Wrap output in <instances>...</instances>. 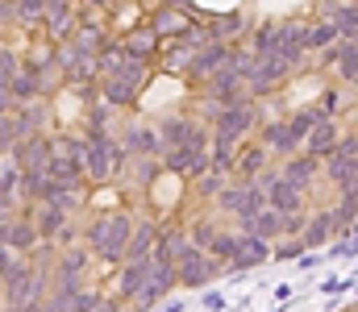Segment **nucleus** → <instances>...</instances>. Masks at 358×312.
Segmentation results:
<instances>
[{
	"instance_id": "nucleus-20",
	"label": "nucleus",
	"mask_w": 358,
	"mask_h": 312,
	"mask_svg": "<svg viewBox=\"0 0 358 312\" xmlns=\"http://www.w3.org/2000/svg\"><path fill=\"white\" fill-rule=\"evenodd\" d=\"M221 59H225L221 50H213V54H200V59H196V75H208V71H213Z\"/></svg>"
},
{
	"instance_id": "nucleus-25",
	"label": "nucleus",
	"mask_w": 358,
	"mask_h": 312,
	"mask_svg": "<svg viewBox=\"0 0 358 312\" xmlns=\"http://www.w3.org/2000/svg\"><path fill=\"white\" fill-rule=\"evenodd\" d=\"M50 21H55V25H59V21H67V8H63V4H55V8H50Z\"/></svg>"
},
{
	"instance_id": "nucleus-16",
	"label": "nucleus",
	"mask_w": 358,
	"mask_h": 312,
	"mask_svg": "<svg viewBox=\"0 0 358 312\" xmlns=\"http://www.w3.org/2000/svg\"><path fill=\"white\" fill-rule=\"evenodd\" d=\"M208 250H213L217 258H234V250H238V237H234V233H217Z\"/></svg>"
},
{
	"instance_id": "nucleus-10",
	"label": "nucleus",
	"mask_w": 358,
	"mask_h": 312,
	"mask_svg": "<svg viewBox=\"0 0 358 312\" xmlns=\"http://www.w3.org/2000/svg\"><path fill=\"white\" fill-rule=\"evenodd\" d=\"M246 229H250V237H259V242H263V237L283 233V216H279V212H271V208H263V212H259V216H255Z\"/></svg>"
},
{
	"instance_id": "nucleus-11",
	"label": "nucleus",
	"mask_w": 358,
	"mask_h": 312,
	"mask_svg": "<svg viewBox=\"0 0 358 312\" xmlns=\"http://www.w3.org/2000/svg\"><path fill=\"white\" fill-rule=\"evenodd\" d=\"M313 175H317V158H296V163L287 167V175H283V184H292V188L300 192L304 184H313Z\"/></svg>"
},
{
	"instance_id": "nucleus-1",
	"label": "nucleus",
	"mask_w": 358,
	"mask_h": 312,
	"mask_svg": "<svg viewBox=\"0 0 358 312\" xmlns=\"http://www.w3.org/2000/svg\"><path fill=\"white\" fill-rule=\"evenodd\" d=\"M129 233H134V225L117 212V216H108V221H96V225H92V246H96V254H104V258H121V254H125Z\"/></svg>"
},
{
	"instance_id": "nucleus-2",
	"label": "nucleus",
	"mask_w": 358,
	"mask_h": 312,
	"mask_svg": "<svg viewBox=\"0 0 358 312\" xmlns=\"http://www.w3.org/2000/svg\"><path fill=\"white\" fill-rule=\"evenodd\" d=\"M355 150H358V142L355 138H346V142L329 154V179L342 184L346 192H355Z\"/></svg>"
},
{
	"instance_id": "nucleus-8",
	"label": "nucleus",
	"mask_w": 358,
	"mask_h": 312,
	"mask_svg": "<svg viewBox=\"0 0 358 312\" xmlns=\"http://www.w3.org/2000/svg\"><path fill=\"white\" fill-rule=\"evenodd\" d=\"M150 246H155V225H142V229H134V233H129L125 254H129L134 262H146V258H150Z\"/></svg>"
},
{
	"instance_id": "nucleus-6",
	"label": "nucleus",
	"mask_w": 358,
	"mask_h": 312,
	"mask_svg": "<svg viewBox=\"0 0 358 312\" xmlns=\"http://www.w3.org/2000/svg\"><path fill=\"white\" fill-rule=\"evenodd\" d=\"M263 258H267V242L242 233V237H238V250H234V267L246 271V267H255V262H263Z\"/></svg>"
},
{
	"instance_id": "nucleus-4",
	"label": "nucleus",
	"mask_w": 358,
	"mask_h": 312,
	"mask_svg": "<svg viewBox=\"0 0 358 312\" xmlns=\"http://www.w3.org/2000/svg\"><path fill=\"white\" fill-rule=\"evenodd\" d=\"M271 200V212H279V216H296V208H300V192L292 188V184H283V179H275L267 175V196Z\"/></svg>"
},
{
	"instance_id": "nucleus-26",
	"label": "nucleus",
	"mask_w": 358,
	"mask_h": 312,
	"mask_svg": "<svg viewBox=\"0 0 358 312\" xmlns=\"http://www.w3.org/2000/svg\"><path fill=\"white\" fill-rule=\"evenodd\" d=\"M92 312H113V304H96Z\"/></svg>"
},
{
	"instance_id": "nucleus-5",
	"label": "nucleus",
	"mask_w": 358,
	"mask_h": 312,
	"mask_svg": "<svg viewBox=\"0 0 358 312\" xmlns=\"http://www.w3.org/2000/svg\"><path fill=\"white\" fill-rule=\"evenodd\" d=\"M250 129V108L246 104H234V108H225L221 112V125H217V142H234L238 133H246Z\"/></svg>"
},
{
	"instance_id": "nucleus-13",
	"label": "nucleus",
	"mask_w": 358,
	"mask_h": 312,
	"mask_svg": "<svg viewBox=\"0 0 358 312\" xmlns=\"http://www.w3.org/2000/svg\"><path fill=\"white\" fill-rule=\"evenodd\" d=\"M263 142H267L271 150H279V154H292L300 142L292 138V129L287 125H267V133H263Z\"/></svg>"
},
{
	"instance_id": "nucleus-3",
	"label": "nucleus",
	"mask_w": 358,
	"mask_h": 312,
	"mask_svg": "<svg viewBox=\"0 0 358 312\" xmlns=\"http://www.w3.org/2000/svg\"><path fill=\"white\" fill-rule=\"evenodd\" d=\"M179 262H183V283H204V279H213V275L221 271V262H217V258H204L196 246H187V250L179 254Z\"/></svg>"
},
{
	"instance_id": "nucleus-9",
	"label": "nucleus",
	"mask_w": 358,
	"mask_h": 312,
	"mask_svg": "<svg viewBox=\"0 0 358 312\" xmlns=\"http://www.w3.org/2000/svg\"><path fill=\"white\" fill-rule=\"evenodd\" d=\"M88 171L96 175V179H104L108 171H113V146L104 142V138H96L88 146Z\"/></svg>"
},
{
	"instance_id": "nucleus-17",
	"label": "nucleus",
	"mask_w": 358,
	"mask_h": 312,
	"mask_svg": "<svg viewBox=\"0 0 358 312\" xmlns=\"http://www.w3.org/2000/svg\"><path fill=\"white\" fill-rule=\"evenodd\" d=\"M50 171H55V179L71 184V179H80V171H84V167H80V163H67V158H59V163H55Z\"/></svg>"
},
{
	"instance_id": "nucleus-18",
	"label": "nucleus",
	"mask_w": 358,
	"mask_h": 312,
	"mask_svg": "<svg viewBox=\"0 0 358 312\" xmlns=\"http://www.w3.org/2000/svg\"><path fill=\"white\" fill-rule=\"evenodd\" d=\"M334 34H338V29H334V25H317V29H313V34H304V38H300V42H304V46H325V42H329V38H334Z\"/></svg>"
},
{
	"instance_id": "nucleus-22",
	"label": "nucleus",
	"mask_w": 358,
	"mask_h": 312,
	"mask_svg": "<svg viewBox=\"0 0 358 312\" xmlns=\"http://www.w3.org/2000/svg\"><path fill=\"white\" fill-rule=\"evenodd\" d=\"M338 254L355 258V229H346V233H342V242H338Z\"/></svg>"
},
{
	"instance_id": "nucleus-21",
	"label": "nucleus",
	"mask_w": 358,
	"mask_h": 312,
	"mask_svg": "<svg viewBox=\"0 0 358 312\" xmlns=\"http://www.w3.org/2000/svg\"><path fill=\"white\" fill-rule=\"evenodd\" d=\"M129 96H134V88H129V84H121V80H113V84H108V101H129Z\"/></svg>"
},
{
	"instance_id": "nucleus-7",
	"label": "nucleus",
	"mask_w": 358,
	"mask_h": 312,
	"mask_svg": "<svg viewBox=\"0 0 358 312\" xmlns=\"http://www.w3.org/2000/svg\"><path fill=\"white\" fill-rule=\"evenodd\" d=\"M329 150H338V125H334V121H321V125L308 133V158H321V154H329Z\"/></svg>"
},
{
	"instance_id": "nucleus-14",
	"label": "nucleus",
	"mask_w": 358,
	"mask_h": 312,
	"mask_svg": "<svg viewBox=\"0 0 358 312\" xmlns=\"http://www.w3.org/2000/svg\"><path fill=\"white\" fill-rule=\"evenodd\" d=\"M329 233H334V225H329V212H321V216H313V225L304 229L300 246H321V242H325Z\"/></svg>"
},
{
	"instance_id": "nucleus-24",
	"label": "nucleus",
	"mask_w": 358,
	"mask_h": 312,
	"mask_svg": "<svg viewBox=\"0 0 358 312\" xmlns=\"http://www.w3.org/2000/svg\"><path fill=\"white\" fill-rule=\"evenodd\" d=\"M55 225H59V212H55V208H50V212H46V216H42V229H46V233H50V229H55Z\"/></svg>"
},
{
	"instance_id": "nucleus-23",
	"label": "nucleus",
	"mask_w": 358,
	"mask_h": 312,
	"mask_svg": "<svg viewBox=\"0 0 358 312\" xmlns=\"http://www.w3.org/2000/svg\"><path fill=\"white\" fill-rule=\"evenodd\" d=\"M25 158H29V163H42V158H46V146H42V142H34V146L25 150Z\"/></svg>"
},
{
	"instance_id": "nucleus-12",
	"label": "nucleus",
	"mask_w": 358,
	"mask_h": 312,
	"mask_svg": "<svg viewBox=\"0 0 358 312\" xmlns=\"http://www.w3.org/2000/svg\"><path fill=\"white\" fill-rule=\"evenodd\" d=\"M146 279H150V262H129V271L121 275V292L125 296H138L146 288Z\"/></svg>"
},
{
	"instance_id": "nucleus-15",
	"label": "nucleus",
	"mask_w": 358,
	"mask_h": 312,
	"mask_svg": "<svg viewBox=\"0 0 358 312\" xmlns=\"http://www.w3.org/2000/svg\"><path fill=\"white\" fill-rule=\"evenodd\" d=\"M4 246H17V250L34 246V229H29V225H8V229H4Z\"/></svg>"
},
{
	"instance_id": "nucleus-19",
	"label": "nucleus",
	"mask_w": 358,
	"mask_h": 312,
	"mask_svg": "<svg viewBox=\"0 0 358 312\" xmlns=\"http://www.w3.org/2000/svg\"><path fill=\"white\" fill-rule=\"evenodd\" d=\"M129 146H134V150H155V133L134 125V129H129Z\"/></svg>"
}]
</instances>
